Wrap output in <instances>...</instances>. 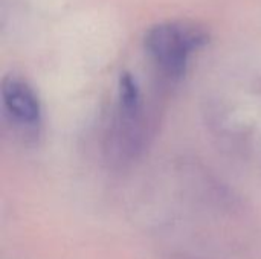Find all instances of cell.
<instances>
[{
    "instance_id": "cell-1",
    "label": "cell",
    "mask_w": 261,
    "mask_h": 259,
    "mask_svg": "<svg viewBox=\"0 0 261 259\" xmlns=\"http://www.w3.org/2000/svg\"><path fill=\"white\" fill-rule=\"evenodd\" d=\"M205 41L203 31L184 23L156 24L145 35L147 50L170 76L182 75L190 53Z\"/></svg>"
},
{
    "instance_id": "cell-3",
    "label": "cell",
    "mask_w": 261,
    "mask_h": 259,
    "mask_svg": "<svg viewBox=\"0 0 261 259\" xmlns=\"http://www.w3.org/2000/svg\"><path fill=\"white\" fill-rule=\"evenodd\" d=\"M168 259H203V258L191 256V255H187V253H177V255H171Z\"/></svg>"
},
{
    "instance_id": "cell-2",
    "label": "cell",
    "mask_w": 261,
    "mask_h": 259,
    "mask_svg": "<svg viewBox=\"0 0 261 259\" xmlns=\"http://www.w3.org/2000/svg\"><path fill=\"white\" fill-rule=\"evenodd\" d=\"M2 102L6 113L20 125H37L40 122V102L34 90L20 78L8 76L2 82Z\"/></svg>"
}]
</instances>
